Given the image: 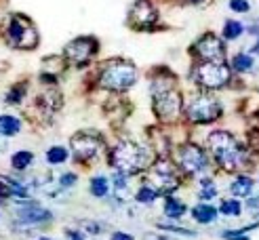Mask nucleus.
I'll return each mask as SVG.
<instances>
[{"instance_id":"obj_1","label":"nucleus","mask_w":259,"mask_h":240,"mask_svg":"<svg viewBox=\"0 0 259 240\" xmlns=\"http://www.w3.org/2000/svg\"><path fill=\"white\" fill-rule=\"evenodd\" d=\"M110 164L122 175H135V173H141L150 164V152L146 148H141L139 143L120 141L112 150Z\"/></svg>"},{"instance_id":"obj_2","label":"nucleus","mask_w":259,"mask_h":240,"mask_svg":"<svg viewBox=\"0 0 259 240\" xmlns=\"http://www.w3.org/2000/svg\"><path fill=\"white\" fill-rule=\"evenodd\" d=\"M209 148L213 152L217 164L224 171H236L242 164V160H244L242 148L238 146L236 137L232 133H228V131H215V133H211Z\"/></svg>"},{"instance_id":"obj_3","label":"nucleus","mask_w":259,"mask_h":240,"mask_svg":"<svg viewBox=\"0 0 259 240\" xmlns=\"http://www.w3.org/2000/svg\"><path fill=\"white\" fill-rule=\"evenodd\" d=\"M137 80V70L131 61L124 59H112L103 66L101 74H99V84L108 91H126L128 86H133Z\"/></svg>"},{"instance_id":"obj_4","label":"nucleus","mask_w":259,"mask_h":240,"mask_svg":"<svg viewBox=\"0 0 259 240\" xmlns=\"http://www.w3.org/2000/svg\"><path fill=\"white\" fill-rule=\"evenodd\" d=\"M5 40L15 49L30 51L38 44V32L25 17L13 15L7 23V28H5Z\"/></svg>"},{"instance_id":"obj_5","label":"nucleus","mask_w":259,"mask_h":240,"mask_svg":"<svg viewBox=\"0 0 259 240\" xmlns=\"http://www.w3.org/2000/svg\"><path fill=\"white\" fill-rule=\"evenodd\" d=\"M186 114H188V118L192 122L206 124V122H213V120L219 118V114H222V106H219L211 95H202L200 93L188 104Z\"/></svg>"},{"instance_id":"obj_6","label":"nucleus","mask_w":259,"mask_h":240,"mask_svg":"<svg viewBox=\"0 0 259 240\" xmlns=\"http://www.w3.org/2000/svg\"><path fill=\"white\" fill-rule=\"evenodd\" d=\"M194 74L198 84L204 88H219L230 80V70L224 61H202Z\"/></svg>"},{"instance_id":"obj_7","label":"nucleus","mask_w":259,"mask_h":240,"mask_svg":"<svg viewBox=\"0 0 259 240\" xmlns=\"http://www.w3.org/2000/svg\"><path fill=\"white\" fill-rule=\"evenodd\" d=\"M154 112L164 122H173L181 114V95L175 88H164V91L154 93Z\"/></svg>"},{"instance_id":"obj_8","label":"nucleus","mask_w":259,"mask_h":240,"mask_svg":"<svg viewBox=\"0 0 259 240\" xmlns=\"http://www.w3.org/2000/svg\"><path fill=\"white\" fill-rule=\"evenodd\" d=\"M150 179H152L154 187H156L158 192H162V194H171L173 189H177V185H179V175H177L175 164L169 162V160H164V158L158 160L152 167Z\"/></svg>"},{"instance_id":"obj_9","label":"nucleus","mask_w":259,"mask_h":240,"mask_svg":"<svg viewBox=\"0 0 259 240\" xmlns=\"http://www.w3.org/2000/svg\"><path fill=\"white\" fill-rule=\"evenodd\" d=\"M99 150H101V137L95 133L82 131L72 137V152L76 160L87 162L91 158H95L99 154Z\"/></svg>"},{"instance_id":"obj_10","label":"nucleus","mask_w":259,"mask_h":240,"mask_svg":"<svg viewBox=\"0 0 259 240\" xmlns=\"http://www.w3.org/2000/svg\"><path fill=\"white\" fill-rule=\"evenodd\" d=\"M179 164L188 175H198L206 169V154L196 143H186L179 148Z\"/></svg>"},{"instance_id":"obj_11","label":"nucleus","mask_w":259,"mask_h":240,"mask_svg":"<svg viewBox=\"0 0 259 240\" xmlns=\"http://www.w3.org/2000/svg\"><path fill=\"white\" fill-rule=\"evenodd\" d=\"M95 51H97L95 38L82 36V38H76V40H72L66 46V59L70 63H74V66H82V63H87L91 57L95 55Z\"/></svg>"},{"instance_id":"obj_12","label":"nucleus","mask_w":259,"mask_h":240,"mask_svg":"<svg viewBox=\"0 0 259 240\" xmlns=\"http://www.w3.org/2000/svg\"><path fill=\"white\" fill-rule=\"evenodd\" d=\"M194 53H196L202 61H222L224 59V42L213 34H204L200 40L194 44Z\"/></svg>"},{"instance_id":"obj_13","label":"nucleus","mask_w":259,"mask_h":240,"mask_svg":"<svg viewBox=\"0 0 259 240\" xmlns=\"http://www.w3.org/2000/svg\"><path fill=\"white\" fill-rule=\"evenodd\" d=\"M156 19H158V13L148 0H137L131 13H128V21H131L133 28H150V25L156 23Z\"/></svg>"},{"instance_id":"obj_14","label":"nucleus","mask_w":259,"mask_h":240,"mask_svg":"<svg viewBox=\"0 0 259 240\" xmlns=\"http://www.w3.org/2000/svg\"><path fill=\"white\" fill-rule=\"evenodd\" d=\"M19 219L23 221V223H47V221H51V211H47V209H40V207H36V205H28L25 209H19Z\"/></svg>"},{"instance_id":"obj_15","label":"nucleus","mask_w":259,"mask_h":240,"mask_svg":"<svg viewBox=\"0 0 259 240\" xmlns=\"http://www.w3.org/2000/svg\"><path fill=\"white\" fill-rule=\"evenodd\" d=\"M38 101H40V106L45 108V112L53 114V112H57L59 106H61V95L55 91V88H51V91H45Z\"/></svg>"},{"instance_id":"obj_16","label":"nucleus","mask_w":259,"mask_h":240,"mask_svg":"<svg viewBox=\"0 0 259 240\" xmlns=\"http://www.w3.org/2000/svg\"><path fill=\"white\" fill-rule=\"evenodd\" d=\"M192 215L198 223H213L217 219V209H213L209 205H198L192 209Z\"/></svg>"},{"instance_id":"obj_17","label":"nucleus","mask_w":259,"mask_h":240,"mask_svg":"<svg viewBox=\"0 0 259 240\" xmlns=\"http://www.w3.org/2000/svg\"><path fill=\"white\" fill-rule=\"evenodd\" d=\"M21 129V122L15 118V116H0V133L7 135V137H13V135H17Z\"/></svg>"},{"instance_id":"obj_18","label":"nucleus","mask_w":259,"mask_h":240,"mask_svg":"<svg viewBox=\"0 0 259 240\" xmlns=\"http://www.w3.org/2000/svg\"><path fill=\"white\" fill-rule=\"evenodd\" d=\"M230 189H232L234 196H249L253 192V181L249 179V177H236V179L232 181Z\"/></svg>"},{"instance_id":"obj_19","label":"nucleus","mask_w":259,"mask_h":240,"mask_svg":"<svg viewBox=\"0 0 259 240\" xmlns=\"http://www.w3.org/2000/svg\"><path fill=\"white\" fill-rule=\"evenodd\" d=\"M32 160H34V154H32V152H17V154H13L11 164H13V169L23 171V169H28V167H30Z\"/></svg>"},{"instance_id":"obj_20","label":"nucleus","mask_w":259,"mask_h":240,"mask_svg":"<svg viewBox=\"0 0 259 240\" xmlns=\"http://www.w3.org/2000/svg\"><path fill=\"white\" fill-rule=\"evenodd\" d=\"M164 213L169 215V217L177 219V217H181V215L186 213V205H184V202H179V200H175V198H166V202H164Z\"/></svg>"},{"instance_id":"obj_21","label":"nucleus","mask_w":259,"mask_h":240,"mask_svg":"<svg viewBox=\"0 0 259 240\" xmlns=\"http://www.w3.org/2000/svg\"><path fill=\"white\" fill-rule=\"evenodd\" d=\"M108 187H110V183H108V179L106 177H93L91 179V194L93 196H97V198H103L108 194Z\"/></svg>"},{"instance_id":"obj_22","label":"nucleus","mask_w":259,"mask_h":240,"mask_svg":"<svg viewBox=\"0 0 259 240\" xmlns=\"http://www.w3.org/2000/svg\"><path fill=\"white\" fill-rule=\"evenodd\" d=\"M47 160H49L51 164H61V162H66V160H68V150L61 148V146L51 148V150L47 152Z\"/></svg>"},{"instance_id":"obj_23","label":"nucleus","mask_w":259,"mask_h":240,"mask_svg":"<svg viewBox=\"0 0 259 240\" xmlns=\"http://www.w3.org/2000/svg\"><path fill=\"white\" fill-rule=\"evenodd\" d=\"M242 32H244V28H242L240 21H228L224 25V38L226 40H236Z\"/></svg>"},{"instance_id":"obj_24","label":"nucleus","mask_w":259,"mask_h":240,"mask_svg":"<svg viewBox=\"0 0 259 240\" xmlns=\"http://www.w3.org/2000/svg\"><path fill=\"white\" fill-rule=\"evenodd\" d=\"M232 66H234L236 72H249L255 66V61H253V57L240 53V55H236L234 59H232Z\"/></svg>"},{"instance_id":"obj_25","label":"nucleus","mask_w":259,"mask_h":240,"mask_svg":"<svg viewBox=\"0 0 259 240\" xmlns=\"http://www.w3.org/2000/svg\"><path fill=\"white\" fill-rule=\"evenodd\" d=\"M114 187H116V198L118 200H126L128 196V185H126V175L118 173L114 177Z\"/></svg>"},{"instance_id":"obj_26","label":"nucleus","mask_w":259,"mask_h":240,"mask_svg":"<svg viewBox=\"0 0 259 240\" xmlns=\"http://www.w3.org/2000/svg\"><path fill=\"white\" fill-rule=\"evenodd\" d=\"M202 200H211L217 196V187L213 183V179H209V177H204V179L200 181V194H198Z\"/></svg>"},{"instance_id":"obj_27","label":"nucleus","mask_w":259,"mask_h":240,"mask_svg":"<svg viewBox=\"0 0 259 240\" xmlns=\"http://www.w3.org/2000/svg\"><path fill=\"white\" fill-rule=\"evenodd\" d=\"M23 95H25V82H19V84H15L9 91V95H7V104H19V101L23 99Z\"/></svg>"},{"instance_id":"obj_28","label":"nucleus","mask_w":259,"mask_h":240,"mask_svg":"<svg viewBox=\"0 0 259 240\" xmlns=\"http://www.w3.org/2000/svg\"><path fill=\"white\" fill-rule=\"evenodd\" d=\"M224 215H230V217H234V215H240V202L234 198V200H224L222 207H219Z\"/></svg>"},{"instance_id":"obj_29","label":"nucleus","mask_w":259,"mask_h":240,"mask_svg":"<svg viewBox=\"0 0 259 240\" xmlns=\"http://www.w3.org/2000/svg\"><path fill=\"white\" fill-rule=\"evenodd\" d=\"M156 196H158L156 189L148 187V185L139 187V192H137V200H139V202H154V198H156Z\"/></svg>"},{"instance_id":"obj_30","label":"nucleus","mask_w":259,"mask_h":240,"mask_svg":"<svg viewBox=\"0 0 259 240\" xmlns=\"http://www.w3.org/2000/svg\"><path fill=\"white\" fill-rule=\"evenodd\" d=\"M158 227H162V230L166 232H177V234H184V236H196L192 230H186V227H179V225H169V223H158Z\"/></svg>"},{"instance_id":"obj_31","label":"nucleus","mask_w":259,"mask_h":240,"mask_svg":"<svg viewBox=\"0 0 259 240\" xmlns=\"http://www.w3.org/2000/svg\"><path fill=\"white\" fill-rule=\"evenodd\" d=\"M230 7H232V11H238V13H247L249 11L247 0H230Z\"/></svg>"},{"instance_id":"obj_32","label":"nucleus","mask_w":259,"mask_h":240,"mask_svg":"<svg viewBox=\"0 0 259 240\" xmlns=\"http://www.w3.org/2000/svg\"><path fill=\"white\" fill-rule=\"evenodd\" d=\"M224 238L226 240H249L247 236H244V232L242 230H230V232H224Z\"/></svg>"},{"instance_id":"obj_33","label":"nucleus","mask_w":259,"mask_h":240,"mask_svg":"<svg viewBox=\"0 0 259 240\" xmlns=\"http://www.w3.org/2000/svg\"><path fill=\"white\" fill-rule=\"evenodd\" d=\"M59 183H61L63 187H70V185H74V183H76V175H74V173H66V175H61Z\"/></svg>"},{"instance_id":"obj_34","label":"nucleus","mask_w":259,"mask_h":240,"mask_svg":"<svg viewBox=\"0 0 259 240\" xmlns=\"http://www.w3.org/2000/svg\"><path fill=\"white\" fill-rule=\"evenodd\" d=\"M249 141H251V148H253L255 152H259V129H253V131L249 133Z\"/></svg>"},{"instance_id":"obj_35","label":"nucleus","mask_w":259,"mask_h":240,"mask_svg":"<svg viewBox=\"0 0 259 240\" xmlns=\"http://www.w3.org/2000/svg\"><path fill=\"white\" fill-rule=\"evenodd\" d=\"M82 225L87 227V232H91V234H99V232H101V225H99V223H93V221H84Z\"/></svg>"},{"instance_id":"obj_36","label":"nucleus","mask_w":259,"mask_h":240,"mask_svg":"<svg viewBox=\"0 0 259 240\" xmlns=\"http://www.w3.org/2000/svg\"><path fill=\"white\" fill-rule=\"evenodd\" d=\"M5 196H11V187L3 177H0V198H5Z\"/></svg>"},{"instance_id":"obj_37","label":"nucleus","mask_w":259,"mask_h":240,"mask_svg":"<svg viewBox=\"0 0 259 240\" xmlns=\"http://www.w3.org/2000/svg\"><path fill=\"white\" fill-rule=\"evenodd\" d=\"M247 207L251 209V213H259V196H255V198H251V200L247 202Z\"/></svg>"},{"instance_id":"obj_38","label":"nucleus","mask_w":259,"mask_h":240,"mask_svg":"<svg viewBox=\"0 0 259 240\" xmlns=\"http://www.w3.org/2000/svg\"><path fill=\"white\" fill-rule=\"evenodd\" d=\"M112 240H133V236H128L124 232H116V234H112Z\"/></svg>"},{"instance_id":"obj_39","label":"nucleus","mask_w":259,"mask_h":240,"mask_svg":"<svg viewBox=\"0 0 259 240\" xmlns=\"http://www.w3.org/2000/svg\"><path fill=\"white\" fill-rule=\"evenodd\" d=\"M68 236H70V240H82L80 232H68Z\"/></svg>"},{"instance_id":"obj_40","label":"nucleus","mask_w":259,"mask_h":240,"mask_svg":"<svg viewBox=\"0 0 259 240\" xmlns=\"http://www.w3.org/2000/svg\"><path fill=\"white\" fill-rule=\"evenodd\" d=\"M146 240H171V238H164V236H148Z\"/></svg>"},{"instance_id":"obj_41","label":"nucleus","mask_w":259,"mask_h":240,"mask_svg":"<svg viewBox=\"0 0 259 240\" xmlns=\"http://www.w3.org/2000/svg\"><path fill=\"white\" fill-rule=\"evenodd\" d=\"M253 55H259V42L253 46Z\"/></svg>"},{"instance_id":"obj_42","label":"nucleus","mask_w":259,"mask_h":240,"mask_svg":"<svg viewBox=\"0 0 259 240\" xmlns=\"http://www.w3.org/2000/svg\"><path fill=\"white\" fill-rule=\"evenodd\" d=\"M188 3H192V5H196V3H200V0H188Z\"/></svg>"},{"instance_id":"obj_43","label":"nucleus","mask_w":259,"mask_h":240,"mask_svg":"<svg viewBox=\"0 0 259 240\" xmlns=\"http://www.w3.org/2000/svg\"><path fill=\"white\" fill-rule=\"evenodd\" d=\"M38 240H51V238H38Z\"/></svg>"}]
</instances>
